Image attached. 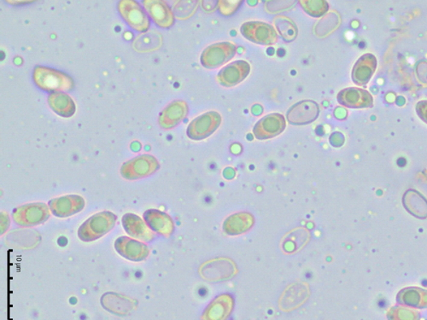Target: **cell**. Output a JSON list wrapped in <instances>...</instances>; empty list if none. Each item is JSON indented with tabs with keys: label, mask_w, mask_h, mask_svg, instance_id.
I'll return each mask as SVG.
<instances>
[{
	"label": "cell",
	"mask_w": 427,
	"mask_h": 320,
	"mask_svg": "<svg viewBox=\"0 0 427 320\" xmlns=\"http://www.w3.org/2000/svg\"><path fill=\"white\" fill-rule=\"evenodd\" d=\"M286 127L287 122L284 115L273 113L267 115L259 120L253 128V133L257 140H269V138L279 135L284 131Z\"/></svg>",
	"instance_id": "cell-9"
},
{
	"label": "cell",
	"mask_w": 427,
	"mask_h": 320,
	"mask_svg": "<svg viewBox=\"0 0 427 320\" xmlns=\"http://www.w3.org/2000/svg\"><path fill=\"white\" fill-rule=\"evenodd\" d=\"M274 24L284 41H293L299 34V29L296 24L287 16H277L274 17Z\"/></svg>",
	"instance_id": "cell-24"
},
{
	"label": "cell",
	"mask_w": 427,
	"mask_h": 320,
	"mask_svg": "<svg viewBox=\"0 0 427 320\" xmlns=\"http://www.w3.org/2000/svg\"><path fill=\"white\" fill-rule=\"evenodd\" d=\"M122 222L125 232L133 239L148 242V243L153 241V232L140 216L128 213L123 215Z\"/></svg>",
	"instance_id": "cell-18"
},
{
	"label": "cell",
	"mask_w": 427,
	"mask_h": 320,
	"mask_svg": "<svg viewBox=\"0 0 427 320\" xmlns=\"http://www.w3.org/2000/svg\"><path fill=\"white\" fill-rule=\"evenodd\" d=\"M118 11L129 27L138 32H145L150 28V19L143 8L135 0H122L118 3Z\"/></svg>",
	"instance_id": "cell-8"
},
{
	"label": "cell",
	"mask_w": 427,
	"mask_h": 320,
	"mask_svg": "<svg viewBox=\"0 0 427 320\" xmlns=\"http://www.w3.org/2000/svg\"><path fill=\"white\" fill-rule=\"evenodd\" d=\"M33 80L38 88L51 93L68 92L74 88V80L70 76L53 68H34Z\"/></svg>",
	"instance_id": "cell-1"
},
{
	"label": "cell",
	"mask_w": 427,
	"mask_h": 320,
	"mask_svg": "<svg viewBox=\"0 0 427 320\" xmlns=\"http://www.w3.org/2000/svg\"><path fill=\"white\" fill-rule=\"evenodd\" d=\"M299 4L303 10L313 17L324 16L329 10V3L325 0H302Z\"/></svg>",
	"instance_id": "cell-25"
},
{
	"label": "cell",
	"mask_w": 427,
	"mask_h": 320,
	"mask_svg": "<svg viewBox=\"0 0 427 320\" xmlns=\"http://www.w3.org/2000/svg\"><path fill=\"white\" fill-rule=\"evenodd\" d=\"M103 308L118 315H127L135 310L137 302L132 298L116 293H106L101 297Z\"/></svg>",
	"instance_id": "cell-17"
},
{
	"label": "cell",
	"mask_w": 427,
	"mask_h": 320,
	"mask_svg": "<svg viewBox=\"0 0 427 320\" xmlns=\"http://www.w3.org/2000/svg\"><path fill=\"white\" fill-rule=\"evenodd\" d=\"M50 210L57 217L66 218L79 213L84 209L85 200L78 195H68L54 198L48 203Z\"/></svg>",
	"instance_id": "cell-12"
},
{
	"label": "cell",
	"mask_w": 427,
	"mask_h": 320,
	"mask_svg": "<svg viewBox=\"0 0 427 320\" xmlns=\"http://www.w3.org/2000/svg\"><path fill=\"white\" fill-rule=\"evenodd\" d=\"M377 67V59L373 54L368 53L357 60L352 69L351 78L357 86H365L369 83Z\"/></svg>",
	"instance_id": "cell-20"
},
{
	"label": "cell",
	"mask_w": 427,
	"mask_h": 320,
	"mask_svg": "<svg viewBox=\"0 0 427 320\" xmlns=\"http://www.w3.org/2000/svg\"><path fill=\"white\" fill-rule=\"evenodd\" d=\"M47 100H48L51 109L61 118H70L76 113V103L72 98L66 93H51Z\"/></svg>",
	"instance_id": "cell-22"
},
{
	"label": "cell",
	"mask_w": 427,
	"mask_h": 320,
	"mask_svg": "<svg viewBox=\"0 0 427 320\" xmlns=\"http://www.w3.org/2000/svg\"><path fill=\"white\" fill-rule=\"evenodd\" d=\"M240 32L248 41L263 46H273L278 42V33L273 26L262 21H247L241 26Z\"/></svg>",
	"instance_id": "cell-6"
},
{
	"label": "cell",
	"mask_w": 427,
	"mask_h": 320,
	"mask_svg": "<svg viewBox=\"0 0 427 320\" xmlns=\"http://www.w3.org/2000/svg\"><path fill=\"white\" fill-rule=\"evenodd\" d=\"M416 112L419 118L427 124V100H422L417 103Z\"/></svg>",
	"instance_id": "cell-30"
},
{
	"label": "cell",
	"mask_w": 427,
	"mask_h": 320,
	"mask_svg": "<svg viewBox=\"0 0 427 320\" xmlns=\"http://www.w3.org/2000/svg\"><path fill=\"white\" fill-rule=\"evenodd\" d=\"M159 162L150 155H142L129 160L120 167V175L124 179L135 180L146 178L158 170Z\"/></svg>",
	"instance_id": "cell-4"
},
{
	"label": "cell",
	"mask_w": 427,
	"mask_h": 320,
	"mask_svg": "<svg viewBox=\"0 0 427 320\" xmlns=\"http://www.w3.org/2000/svg\"><path fill=\"white\" fill-rule=\"evenodd\" d=\"M340 105L351 109H364L374 106V98L368 91L357 88H345L338 94Z\"/></svg>",
	"instance_id": "cell-15"
},
{
	"label": "cell",
	"mask_w": 427,
	"mask_h": 320,
	"mask_svg": "<svg viewBox=\"0 0 427 320\" xmlns=\"http://www.w3.org/2000/svg\"><path fill=\"white\" fill-rule=\"evenodd\" d=\"M200 1H179L174 6V14L177 19L185 20L189 19L197 11Z\"/></svg>",
	"instance_id": "cell-27"
},
{
	"label": "cell",
	"mask_w": 427,
	"mask_h": 320,
	"mask_svg": "<svg viewBox=\"0 0 427 320\" xmlns=\"http://www.w3.org/2000/svg\"><path fill=\"white\" fill-rule=\"evenodd\" d=\"M249 72H251V65L244 60H238L221 69L217 80L220 85L225 88H232L241 83L249 76Z\"/></svg>",
	"instance_id": "cell-11"
},
{
	"label": "cell",
	"mask_w": 427,
	"mask_h": 320,
	"mask_svg": "<svg viewBox=\"0 0 427 320\" xmlns=\"http://www.w3.org/2000/svg\"><path fill=\"white\" fill-rule=\"evenodd\" d=\"M237 46L230 42H221L211 45L202 51L200 62L205 68L213 69L222 67L235 58Z\"/></svg>",
	"instance_id": "cell-5"
},
{
	"label": "cell",
	"mask_w": 427,
	"mask_h": 320,
	"mask_svg": "<svg viewBox=\"0 0 427 320\" xmlns=\"http://www.w3.org/2000/svg\"><path fill=\"white\" fill-rule=\"evenodd\" d=\"M115 249L120 256L131 262H142L148 257V245L128 237H120L115 242Z\"/></svg>",
	"instance_id": "cell-13"
},
{
	"label": "cell",
	"mask_w": 427,
	"mask_h": 320,
	"mask_svg": "<svg viewBox=\"0 0 427 320\" xmlns=\"http://www.w3.org/2000/svg\"><path fill=\"white\" fill-rule=\"evenodd\" d=\"M189 112L187 103L183 100H175L165 108L159 115L158 123L160 127L170 130L179 125L187 118Z\"/></svg>",
	"instance_id": "cell-16"
},
{
	"label": "cell",
	"mask_w": 427,
	"mask_h": 320,
	"mask_svg": "<svg viewBox=\"0 0 427 320\" xmlns=\"http://www.w3.org/2000/svg\"><path fill=\"white\" fill-rule=\"evenodd\" d=\"M320 115V107L313 100H303L295 103L287 111V118L292 125L312 123Z\"/></svg>",
	"instance_id": "cell-10"
},
{
	"label": "cell",
	"mask_w": 427,
	"mask_h": 320,
	"mask_svg": "<svg viewBox=\"0 0 427 320\" xmlns=\"http://www.w3.org/2000/svg\"><path fill=\"white\" fill-rule=\"evenodd\" d=\"M144 220L150 230L159 235L170 237L175 230L174 222L165 212L149 210L145 212Z\"/></svg>",
	"instance_id": "cell-19"
},
{
	"label": "cell",
	"mask_w": 427,
	"mask_h": 320,
	"mask_svg": "<svg viewBox=\"0 0 427 320\" xmlns=\"http://www.w3.org/2000/svg\"><path fill=\"white\" fill-rule=\"evenodd\" d=\"M50 207L42 202L29 203L16 207L12 219L17 226L31 227L44 223L50 217Z\"/></svg>",
	"instance_id": "cell-3"
},
{
	"label": "cell",
	"mask_w": 427,
	"mask_h": 320,
	"mask_svg": "<svg viewBox=\"0 0 427 320\" xmlns=\"http://www.w3.org/2000/svg\"><path fill=\"white\" fill-rule=\"evenodd\" d=\"M234 309V300L230 296H222L211 302L202 314V320H227Z\"/></svg>",
	"instance_id": "cell-21"
},
{
	"label": "cell",
	"mask_w": 427,
	"mask_h": 320,
	"mask_svg": "<svg viewBox=\"0 0 427 320\" xmlns=\"http://www.w3.org/2000/svg\"><path fill=\"white\" fill-rule=\"evenodd\" d=\"M242 4L243 1L239 0H221L218 1L217 6L222 16H230L234 15Z\"/></svg>",
	"instance_id": "cell-28"
},
{
	"label": "cell",
	"mask_w": 427,
	"mask_h": 320,
	"mask_svg": "<svg viewBox=\"0 0 427 320\" xmlns=\"http://www.w3.org/2000/svg\"><path fill=\"white\" fill-rule=\"evenodd\" d=\"M116 220V215L110 211L93 215L80 227L79 239L86 243L101 239L115 227Z\"/></svg>",
	"instance_id": "cell-2"
},
{
	"label": "cell",
	"mask_w": 427,
	"mask_h": 320,
	"mask_svg": "<svg viewBox=\"0 0 427 320\" xmlns=\"http://www.w3.org/2000/svg\"><path fill=\"white\" fill-rule=\"evenodd\" d=\"M398 301L412 308H427V291L417 288L405 289L398 296Z\"/></svg>",
	"instance_id": "cell-23"
},
{
	"label": "cell",
	"mask_w": 427,
	"mask_h": 320,
	"mask_svg": "<svg viewBox=\"0 0 427 320\" xmlns=\"http://www.w3.org/2000/svg\"><path fill=\"white\" fill-rule=\"evenodd\" d=\"M222 123V116L215 111L197 116L187 128V136L192 140H202L217 131Z\"/></svg>",
	"instance_id": "cell-7"
},
{
	"label": "cell",
	"mask_w": 427,
	"mask_h": 320,
	"mask_svg": "<svg viewBox=\"0 0 427 320\" xmlns=\"http://www.w3.org/2000/svg\"><path fill=\"white\" fill-rule=\"evenodd\" d=\"M416 73L418 79L421 82L427 85V62L422 61L418 63L416 68Z\"/></svg>",
	"instance_id": "cell-29"
},
{
	"label": "cell",
	"mask_w": 427,
	"mask_h": 320,
	"mask_svg": "<svg viewBox=\"0 0 427 320\" xmlns=\"http://www.w3.org/2000/svg\"><path fill=\"white\" fill-rule=\"evenodd\" d=\"M389 320H419L421 315L419 312L403 306H394L387 313Z\"/></svg>",
	"instance_id": "cell-26"
},
{
	"label": "cell",
	"mask_w": 427,
	"mask_h": 320,
	"mask_svg": "<svg viewBox=\"0 0 427 320\" xmlns=\"http://www.w3.org/2000/svg\"><path fill=\"white\" fill-rule=\"evenodd\" d=\"M143 6L159 28L170 29L175 24V14L169 4L163 0H145Z\"/></svg>",
	"instance_id": "cell-14"
}]
</instances>
